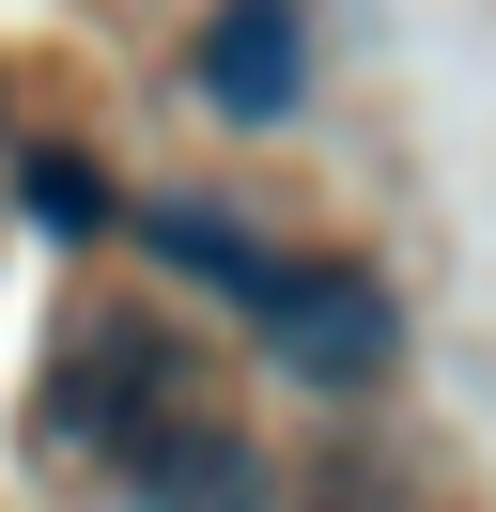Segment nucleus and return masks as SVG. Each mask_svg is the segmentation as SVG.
Returning a JSON list of instances; mask_svg holds the SVG:
<instances>
[{
	"mask_svg": "<svg viewBox=\"0 0 496 512\" xmlns=\"http://www.w3.org/2000/svg\"><path fill=\"white\" fill-rule=\"evenodd\" d=\"M248 342H264L295 388H372V373L403 357V311H388V280H372L357 249H295L279 295L248 311Z\"/></svg>",
	"mask_w": 496,
	"mask_h": 512,
	"instance_id": "1",
	"label": "nucleus"
},
{
	"mask_svg": "<svg viewBox=\"0 0 496 512\" xmlns=\"http://www.w3.org/2000/svg\"><path fill=\"white\" fill-rule=\"evenodd\" d=\"M279 481H264V435L248 419H186V404H155L140 435H124V512H264Z\"/></svg>",
	"mask_w": 496,
	"mask_h": 512,
	"instance_id": "2",
	"label": "nucleus"
},
{
	"mask_svg": "<svg viewBox=\"0 0 496 512\" xmlns=\"http://www.w3.org/2000/svg\"><path fill=\"white\" fill-rule=\"evenodd\" d=\"M186 78H202V109H233V125H295V94H310V0H217L202 47H186Z\"/></svg>",
	"mask_w": 496,
	"mask_h": 512,
	"instance_id": "3",
	"label": "nucleus"
},
{
	"mask_svg": "<svg viewBox=\"0 0 496 512\" xmlns=\"http://www.w3.org/2000/svg\"><path fill=\"white\" fill-rule=\"evenodd\" d=\"M140 249H155V264H186V280H202V295H233V311H264V295H279V264H295V249H279V233H248V218H217L202 187H171V202H140Z\"/></svg>",
	"mask_w": 496,
	"mask_h": 512,
	"instance_id": "4",
	"label": "nucleus"
},
{
	"mask_svg": "<svg viewBox=\"0 0 496 512\" xmlns=\"http://www.w3.org/2000/svg\"><path fill=\"white\" fill-rule=\"evenodd\" d=\"M16 202L62 233V249H78V233H109V171H93V156H62V140H31V156H16Z\"/></svg>",
	"mask_w": 496,
	"mask_h": 512,
	"instance_id": "5",
	"label": "nucleus"
}]
</instances>
